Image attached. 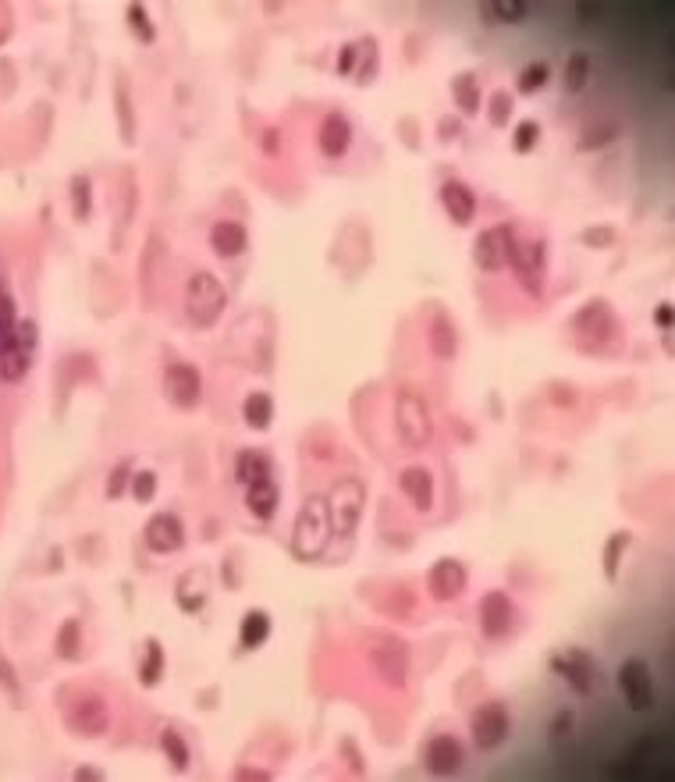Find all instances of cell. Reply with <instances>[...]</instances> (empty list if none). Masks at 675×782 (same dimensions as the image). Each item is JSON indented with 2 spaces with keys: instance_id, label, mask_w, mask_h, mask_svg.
Masks as SVG:
<instances>
[{
  "instance_id": "obj_27",
  "label": "cell",
  "mask_w": 675,
  "mask_h": 782,
  "mask_svg": "<svg viewBox=\"0 0 675 782\" xmlns=\"http://www.w3.org/2000/svg\"><path fill=\"white\" fill-rule=\"evenodd\" d=\"M274 477V459H270L267 452H260V448H242L239 455H235V480H239L242 487L256 484V480H270Z\"/></svg>"
},
{
  "instance_id": "obj_58",
  "label": "cell",
  "mask_w": 675,
  "mask_h": 782,
  "mask_svg": "<svg viewBox=\"0 0 675 782\" xmlns=\"http://www.w3.org/2000/svg\"><path fill=\"white\" fill-rule=\"evenodd\" d=\"M72 779H75V782H104L107 775L100 772V768H93V765H79V768L72 772Z\"/></svg>"
},
{
  "instance_id": "obj_3",
  "label": "cell",
  "mask_w": 675,
  "mask_h": 782,
  "mask_svg": "<svg viewBox=\"0 0 675 782\" xmlns=\"http://www.w3.org/2000/svg\"><path fill=\"white\" fill-rule=\"evenodd\" d=\"M366 662L377 672L388 690H405L409 687V672H413V651L398 633L377 630L366 640Z\"/></svg>"
},
{
  "instance_id": "obj_1",
  "label": "cell",
  "mask_w": 675,
  "mask_h": 782,
  "mask_svg": "<svg viewBox=\"0 0 675 782\" xmlns=\"http://www.w3.org/2000/svg\"><path fill=\"white\" fill-rule=\"evenodd\" d=\"M57 708H61V722L72 736H82V740H96L111 729V704L100 690L93 687H68L57 690Z\"/></svg>"
},
{
  "instance_id": "obj_11",
  "label": "cell",
  "mask_w": 675,
  "mask_h": 782,
  "mask_svg": "<svg viewBox=\"0 0 675 782\" xmlns=\"http://www.w3.org/2000/svg\"><path fill=\"white\" fill-rule=\"evenodd\" d=\"M551 672H555L558 679H565L580 697H590L597 687H601V665H597V658L590 655V651H583V647H565L562 655L551 658Z\"/></svg>"
},
{
  "instance_id": "obj_54",
  "label": "cell",
  "mask_w": 675,
  "mask_h": 782,
  "mask_svg": "<svg viewBox=\"0 0 675 782\" xmlns=\"http://www.w3.org/2000/svg\"><path fill=\"white\" fill-rule=\"evenodd\" d=\"M462 132H466V125H462L455 114H445V118L437 121V139H441V143H452V139H459Z\"/></svg>"
},
{
  "instance_id": "obj_6",
  "label": "cell",
  "mask_w": 675,
  "mask_h": 782,
  "mask_svg": "<svg viewBox=\"0 0 675 782\" xmlns=\"http://www.w3.org/2000/svg\"><path fill=\"white\" fill-rule=\"evenodd\" d=\"M572 338H576V349L580 352H608V342H615L622 331L619 317L608 306V299H590L569 324Z\"/></svg>"
},
{
  "instance_id": "obj_53",
  "label": "cell",
  "mask_w": 675,
  "mask_h": 782,
  "mask_svg": "<svg viewBox=\"0 0 675 782\" xmlns=\"http://www.w3.org/2000/svg\"><path fill=\"white\" fill-rule=\"evenodd\" d=\"M338 751L345 754V765H349V772L356 775V779H363V775H366V765H363V754H359L356 740H342V743H338Z\"/></svg>"
},
{
  "instance_id": "obj_13",
  "label": "cell",
  "mask_w": 675,
  "mask_h": 782,
  "mask_svg": "<svg viewBox=\"0 0 675 782\" xmlns=\"http://www.w3.org/2000/svg\"><path fill=\"white\" fill-rule=\"evenodd\" d=\"M477 615H480V633H484V640H505L512 630H516L519 608L505 591H487L477 605Z\"/></svg>"
},
{
  "instance_id": "obj_10",
  "label": "cell",
  "mask_w": 675,
  "mask_h": 782,
  "mask_svg": "<svg viewBox=\"0 0 675 782\" xmlns=\"http://www.w3.org/2000/svg\"><path fill=\"white\" fill-rule=\"evenodd\" d=\"M469 736L477 751H498L501 743L512 736V711L505 701H484L469 715Z\"/></svg>"
},
{
  "instance_id": "obj_36",
  "label": "cell",
  "mask_w": 675,
  "mask_h": 782,
  "mask_svg": "<svg viewBox=\"0 0 675 782\" xmlns=\"http://www.w3.org/2000/svg\"><path fill=\"white\" fill-rule=\"evenodd\" d=\"M68 203H72V217L79 224H86L93 217V178L89 175H72L68 178Z\"/></svg>"
},
{
  "instance_id": "obj_32",
  "label": "cell",
  "mask_w": 675,
  "mask_h": 782,
  "mask_svg": "<svg viewBox=\"0 0 675 782\" xmlns=\"http://www.w3.org/2000/svg\"><path fill=\"white\" fill-rule=\"evenodd\" d=\"M242 420L256 434L270 431V423H274V399H270L267 391H249L246 399H242Z\"/></svg>"
},
{
  "instance_id": "obj_18",
  "label": "cell",
  "mask_w": 675,
  "mask_h": 782,
  "mask_svg": "<svg viewBox=\"0 0 675 782\" xmlns=\"http://www.w3.org/2000/svg\"><path fill=\"white\" fill-rule=\"evenodd\" d=\"M111 104H114V121H118L121 143L135 146V139H139V111H135V89H132V79H128L125 68L114 72Z\"/></svg>"
},
{
  "instance_id": "obj_50",
  "label": "cell",
  "mask_w": 675,
  "mask_h": 782,
  "mask_svg": "<svg viewBox=\"0 0 675 782\" xmlns=\"http://www.w3.org/2000/svg\"><path fill=\"white\" fill-rule=\"evenodd\" d=\"M548 402L558 409H576L580 406V391H576V384H569V381H551L548 384Z\"/></svg>"
},
{
  "instance_id": "obj_5",
  "label": "cell",
  "mask_w": 675,
  "mask_h": 782,
  "mask_svg": "<svg viewBox=\"0 0 675 782\" xmlns=\"http://www.w3.org/2000/svg\"><path fill=\"white\" fill-rule=\"evenodd\" d=\"M395 431L409 452H423L434 441V413L427 399L413 388L395 391Z\"/></svg>"
},
{
  "instance_id": "obj_46",
  "label": "cell",
  "mask_w": 675,
  "mask_h": 782,
  "mask_svg": "<svg viewBox=\"0 0 675 782\" xmlns=\"http://www.w3.org/2000/svg\"><path fill=\"white\" fill-rule=\"evenodd\" d=\"M548 82H551V64L548 61H530L523 72H519L516 89L523 96H533V93H540V89L548 86Z\"/></svg>"
},
{
  "instance_id": "obj_55",
  "label": "cell",
  "mask_w": 675,
  "mask_h": 782,
  "mask_svg": "<svg viewBox=\"0 0 675 782\" xmlns=\"http://www.w3.org/2000/svg\"><path fill=\"white\" fill-rule=\"evenodd\" d=\"M356 61H359V43H345L338 50V75H356Z\"/></svg>"
},
{
  "instance_id": "obj_37",
  "label": "cell",
  "mask_w": 675,
  "mask_h": 782,
  "mask_svg": "<svg viewBox=\"0 0 675 782\" xmlns=\"http://www.w3.org/2000/svg\"><path fill=\"white\" fill-rule=\"evenodd\" d=\"M160 751H164L167 765L175 768V772H189L192 765V751H189V743H185V736L178 733V729H160Z\"/></svg>"
},
{
  "instance_id": "obj_35",
  "label": "cell",
  "mask_w": 675,
  "mask_h": 782,
  "mask_svg": "<svg viewBox=\"0 0 675 782\" xmlns=\"http://www.w3.org/2000/svg\"><path fill=\"white\" fill-rule=\"evenodd\" d=\"M54 655L61 662H79L82 658V619H64L61 630L54 637Z\"/></svg>"
},
{
  "instance_id": "obj_9",
  "label": "cell",
  "mask_w": 675,
  "mask_h": 782,
  "mask_svg": "<svg viewBox=\"0 0 675 782\" xmlns=\"http://www.w3.org/2000/svg\"><path fill=\"white\" fill-rule=\"evenodd\" d=\"M160 388H164V399L175 409H182V413H192V409L203 402V374H199V367L189 360L164 363Z\"/></svg>"
},
{
  "instance_id": "obj_28",
  "label": "cell",
  "mask_w": 675,
  "mask_h": 782,
  "mask_svg": "<svg viewBox=\"0 0 675 782\" xmlns=\"http://www.w3.org/2000/svg\"><path fill=\"white\" fill-rule=\"evenodd\" d=\"M270 630H274V623H270L267 608H249L239 626V647L242 651H256V647H263L270 640Z\"/></svg>"
},
{
  "instance_id": "obj_2",
  "label": "cell",
  "mask_w": 675,
  "mask_h": 782,
  "mask_svg": "<svg viewBox=\"0 0 675 782\" xmlns=\"http://www.w3.org/2000/svg\"><path fill=\"white\" fill-rule=\"evenodd\" d=\"M331 537L334 530H331V512H327V498L310 495L299 505V516H295L292 555L299 562H317L327 551V544H331Z\"/></svg>"
},
{
  "instance_id": "obj_19",
  "label": "cell",
  "mask_w": 675,
  "mask_h": 782,
  "mask_svg": "<svg viewBox=\"0 0 675 782\" xmlns=\"http://www.w3.org/2000/svg\"><path fill=\"white\" fill-rule=\"evenodd\" d=\"M441 207H445V214L452 217L455 228H469V224L477 221L480 200H477V192H473V185L469 182H462V178H448V182H441Z\"/></svg>"
},
{
  "instance_id": "obj_39",
  "label": "cell",
  "mask_w": 675,
  "mask_h": 782,
  "mask_svg": "<svg viewBox=\"0 0 675 782\" xmlns=\"http://www.w3.org/2000/svg\"><path fill=\"white\" fill-rule=\"evenodd\" d=\"M629 544H633V534H629V530H615V534L604 541L601 562H604V576H608L612 583L619 580V569H622V559H626Z\"/></svg>"
},
{
  "instance_id": "obj_49",
  "label": "cell",
  "mask_w": 675,
  "mask_h": 782,
  "mask_svg": "<svg viewBox=\"0 0 675 782\" xmlns=\"http://www.w3.org/2000/svg\"><path fill=\"white\" fill-rule=\"evenodd\" d=\"M128 495L135 498L139 505H150L157 498V473L153 470H135L132 484H128Z\"/></svg>"
},
{
  "instance_id": "obj_44",
  "label": "cell",
  "mask_w": 675,
  "mask_h": 782,
  "mask_svg": "<svg viewBox=\"0 0 675 782\" xmlns=\"http://www.w3.org/2000/svg\"><path fill=\"white\" fill-rule=\"evenodd\" d=\"M132 473H135L132 459H118V463H114L111 470H107V480H104V498H107V502H118L121 495H128Z\"/></svg>"
},
{
  "instance_id": "obj_51",
  "label": "cell",
  "mask_w": 675,
  "mask_h": 782,
  "mask_svg": "<svg viewBox=\"0 0 675 782\" xmlns=\"http://www.w3.org/2000/svg\"><path fill=\"white\" fill-rule=\"evenodd\" d=\"M615 239H619V232L608 228V224H594V228H583L580 232V242L587 249H612Z\"/></svg>"
},
{
  "instance_id": "obj_29",
  "label": "cell",
  "mask_w": 675,
  "mask_h": 782,
  "mask_svg": "<svg viewBox=\"0 0 675 782\" xmlns=\"http://www.w3.org/2000/svg\"><path fill=\"white\" fill-rule=\"evenodd\" d=\"M121 185H125V189H121L118 232L111 235L114 253L125 246V235H128V228H132V221H135V210H139V189H135V175H132V171H121Z\"/></svg>"
},
{
  "instance_id": "obj_40",
  "label": "cell",
  "mask_w": 675,
  "mask_h": 782,
  "mask_svg": "<svg viewBox=\"0 0 675 782\" xmlns=\"http://www.w3.org/2000/svg\"><path fill=\"white\" fill-rule=\"evenodd\" d=\"M125 22H128V32H132L139 43H146V47L157 43V22H153L150 8H143V4H128Z\"/></svg>"
},
{
  "instance_id": "obj_8",
  "label": "cell",
  "mask_w": 675,
  "mask_h": 782,
  "mask_svg": "<svg viewBox=\"0 0 675 782\" xmlns=\"http://www.w3.org/2000/svg\"><path fill=\"white\" fill-rule=\"evenodd\" d=\"M509 267H512V274H516L519 288H523L526 296L544 299V292H548V242L516 235Z\"/></svg>"
},
{
  "instance_id": "obj_33",
  "label": "cell",
  "mask_w": 675,
  "mask_h": 782,
  "mask_svg": "<svg viewBox=\"0 0 675 782\" xmlns=\"http://www.w3.org/2000/svg\"><path fill=\"white\" fill-rule=\"evenodd\" d=\"M530 15V4L523 0H491V4H480V18L491 25H519Z\"/></svg>"
},
{
  "instance_id": "obj_22",
  "label": "cell",
  "mask_w": 675,
  "mask_h": 782,
  "mask_svg": "<svg viewBox=\"0 0 675 782\" xmlns=\"http://www.w3.org/2000/svg\"><path fill=\"white\" fill-rule=\"evenodd\" d=\"M317 146L327 160H342L352 150V121L342 111H327L317 128Z\"/></svg>"
},
{
  "instance_id": "obj_43",
  "label": "cell",
  "mask_w": 675,
  "mask_h": 782,
  "mask_svg": "<svg viewBox=\"0 0 675 782\" xmlns=\"http://www.w3.org/2000/svg\"><path fill=\"white\" fill-rule=\"evenodd\" d=\"M622 136V125L619 121H601V125H590L583 128V136H580V150L583 153H594V150H604L608 143H615V139Z\"/></svg>"
},
{
  "instance_id": "obj_7",
  "label": "cell",
  "mask_w": 675,
  "mask_h": 782,
  "mask_svg": "<svg viewBox=\"0 0 675 782\" xmlns=\"http://www.w3.org/2000/svg\"><path fill=\"white\" fill-rule=\"evenodd\" d=\"M327 512H331V530L338 537H352L359 527V519L366 512V484L356 473H345L331 484L327 491Z\"/></svg>"
},
{
  "instance_id": "obj_16",
  "label": "cell",
  "mask_w": 675,
  "mask_h": 782,
  "mask_svg": "<svg viewBox=\"0 0 675 782\" xmlns=\"http://www.w3.org/2000/svg\"><path fill=\"white\" fill-rule=\"evenodd\" d=\"M423 765H427V772L437 775V779H448V775L462 772V765H466V747H462L459 736L437 733L423 743Z\"/></svg>"
},
{
  "instance_id": "obj_26",
  "label": "cell",
  "mask_w": 675,
  "mask_h": 782,
  "mask_svg": "<svg viewBox=\"0 0 675 782\" xmlns=\"http://www.w3.org/2000/svg\"><path fill=\"white\" fill-rule=\"evenodd\" d=\"M278 505H281V487H278V480L270 477V480H256V484H249L246 487V509H249V516H256V519H274V512H278Z\"/></svg>"
},
{
  "instance_id": "obj_61",
  "label": "cell",
  "mask_w": 675,
  "mask_h": 782,
  "mask_svg": "<svg viewBox=\"0 0 675 782\" xmlns=\"http://www.w3.org/2000/svg\"><path fill=\"white\" fill-rule=\"evenodd\" d=\"M580 18H594V15H601V8H594V4H580Z\"/></svg>"
},
{
  "instance_id": "obj_41",
  "label": "cell",
  "mask_w": 675,
  "mask_h": 782,
  "mask_svg": "<svg viewBox=\"0 0 675 782\" xmlns=\"http://www.w3.org/2000/svg\"><path fill=\"white\" fill-rule=\"evenodd\" d=\"M590 82V57L583 54V50H576V54H569V61H565V75H562V86L569 96L583 93Z\"/></svg>"
},
{
  "instance_id": "obj_59",
  "label": "cell",
  "mask_w": 675,
  "mask_h": 782,
  "mask_svg": "<svg viewBox=\"0 0 675 782\" xmlns=\"http://www.w3.org/2000/svg\"><path fill=\"white\" fill-rule=\"evenodd\" d=\"M654 324H658L661 331L672 328V303H661L658 310H654Z\"/></svg>"
},
{
  "instance_id": "obj_17",
  "label": "cell",
  "mask_w": 675,
  "mask_h": 782,
  "mask_svg": "<svg viewBox=\"0 0 675 782\" xmlns=\"http://www.w3.org/2000/svg\"><path fill=\"white\" fill-rule=\"evenodd\" d=\"M143 544L153 555H175L185 548V523L178 512H153L143 527Z\"/></svg>"
},
{
  "instance_id": "obj_42",
  "label": "cell",
  "mask_w": 675,
  "mask_h": 782,
  "mask_svg": "<svg viewBox=\"0 0 675 782\" xmlns=\"http://www.w3.org/2000/svg\"><path fill=\"white\" fill-rule=\"evenodd\" d=\"M0 694L8 697L15 708H25V687H22V676H18V665L4 651H0Z\"/></svg>"
},
{
  "instance_id": "obj_25",
  "label": "cell",
  "mask_w": 675,
  "mask_h": 782,
  "mask_svg": "<svg viewBox=\"0 0 675 782\" xmlns=\"http://www.w3.org/2000/svg\"><path fill=\"white\" fill-rule=\"evenodd\" d=\"M160 274H164V242H160V235H150V242L143 249V260H139V285H143L146 303L157 299Z\"/></svg>"
},
{
  "instance_id": "obj_56",
  "label": "cell",
  "mask_w": 675,
  "mask_h": 782,
  "mask_svg": "<svg viewBox=\"0 0 675 782\" xmlns=\"http://www.w3.org/2000/svg\"><path fill=\"white\" fill-rule=\"evenodd\" d=\"M11 36H15V11L11 4H0V47H8Z\"/></svg>"
},
{
  "instance_id": "obj_52",
  "label": "cell",
  "mask_w": 675,
  "mask_h": 782,
  "mask_svg": "<svg viewBox=\"0 0 675 782\" xmlns=\"http://www.w3.org/2000/svg\"><path fill=\"white\" fill-rule=\"evenodd\" d=\"M572 729H576V711L562 708L555 719H551V740H565V736H572Z\"/></svg>"
},
{
  "instance_id": "obj_34",
  "label": "cell",
  "mask_w": 675,
  "mask_h": 782,
  "mask_svg": "<svg viewBox=\"0 0 675 782\" xmlns=\"http://www.w3.org/2000/svg\"><path fill=\"white\" fill-rule=\"evenodd\" d=\"M18 303H15V292H11L8 278L0 274V349H8L15 342V331H18Z\"/></svg>"
},
{
  "instance_id": "obj_23",
  "label": "cell",
  "mask_w": 675,
  "mask_h": 782,
  "mask_svg": "<svg viewBox=\"0 0 675 782\" xmlns=\"http://www.w3.org/2000/svg\"><path fill=\"white\" fill-rule=\"evenodd\" d=\"M207 242H210V249H214L217 260H239V256L249 249V232L242 221L224 217V221H214Z\"/></svg>"
},
{
  "instance_id": "obj_30",
  "label": "cell",
  "mask_w": 675,
  "mask_h": 782,
  "mask_svg": "<svg viewBox=\"0 0 675 782\" xmlns=\"http://www.w3.org/2000/svg\"><path fill=\"white\" fill-rule=\"evenodd\" d=\"M32 360H36V352L25 349V345L18 342V335H15V342H11L8 349H0V381H4V384H18L32 370Z\"/></svg>"
},
{
  "instance_id": "obj_15",
  "label": "cell",
  "mask_w": 675,
  "mask_h": 782,
  "mask_svg": "<svg viewBox=\"0 0 675 782\" xmlns=\"http://www.w3.org/2000/svg\"><path fill=\"white\" fill-rule=\"evenodd\" d=\"M466 587H469V569L462 566L459 559L445 555V559H437L434 566H430L427 594L434 601H441V605H448V601H459L462 594H466Z\"/></svg>"
},
{
  "instance_id": "obj_45",
  "label": "cell",
  "mask_w": 675,
  "mask_h": 782,
  "mask_svg": "<svg viewBox=\"0 0 675 782\" xmlns=\"http://www.w3.org/2000/svg\"><path fill=\"white\" fill-rule=\"evenodd\" d=\"M512 111H516V96L509 89H494L491 100H487V121H491V128H509Z\"/></svg>"
},
{
  "instance_id": "obj_47",
  "label": "cell",
  "mask_w": 675,
  "mask_h": 782,
  "mask_svg": "<svg viewBox=\"0 0 675 782\" xmlns=\"http://www.w3.org/2000/svg\"><path fill=\"white\" fill-rule=\"evenodd\" d=\"M359 57H363V68H356V82H374L377 68H381V50H377V40L374 36H363L359 40Z\"/></svg>"
},
{
  "instance_id": "obj_31",
  "label": "cell",
  "mask_w": 675,
  "mask_h": 782,
  "mask_svg": "<svg viewBox=\"0 0 675 782\" xmlns=\"http://www.w3.org/2000/svg\"><path fill=\"white\" fill-rule=\"evenodd\" d=\"M164 669H167V651L157 637H146L143 644V662H139V687L143 690H153L164 679Z\"/></svg>"
},
{
  "instance_id": "obj_12",
  "label": "cell",
  "mask_w": 675,
  "mask_h": 782,
  "mask_svg": "<svg viewBox=\"0 0 675 782\" xmlns=\"http://www.w3.org/2000/svg\"><path fill=\"white\" fill-rule=\"evenodd\" d=\"M516 228L512 224H491L473 239V264L487 274H501L509 271V256H512V242H516Z\"/></svg>"
},
{
  "instance_id": "obj_24",
  "label": "cell",
  "mask_w": 675,
  "mask_h": 782,
  "mask_svg": "<svg viewBox=\"0 0 675 782\" xmlns=\"http://www.w3.org/2000/svg\"><path fill=\"white\" fill-rule=\"evenodd\" d=\"M210 598V573L207 569H189V573L178 580V591H175V601L185 615H196L203 612Z\"/></svg>"
},
{
  "instance_id": "obj_60",
  "label": "cell",
  "mask_w": 675,
  "mask_h": 782,
  "mask_svg": "<svg viewBox=\"0 0 675 782\" xmlns=\"http://www.w3.org/2000/svg\"><path fill=\"white\" fill-rule=\"evenodd\" d=\"M239 779H260V782H270L274 775L267 768H239Z\"/></svg>"
},
{
  "instance_id": "obj_20",
  "label": "cell",
  "mask_w": 675,
  "mask_h": 782,
  "mask_svg": "<svg viewBox=\"0 0 675 782\" xmlns=\"http://www.w3.org/2000/svg\"><path fill=\"white\" fill-rule=\"evenodd\" d=\"M427 349L437 363H452L459 356V324L452 320V313L437 306L434 317L427 324Z\"/></svg>"
},
{
  "instance_id": "obj_48",
  "label": "cell",
  "mask_w": 675,
  "mask_h": 782,
  "mask_svg": "<svg viewBox=\"0 0 675 782\" xmlns=\"http://www.w3.org/2000/svg\"><path fill=\"white\" fill-rule=\"evenodd\" d=\"M540 136H544L540 121H533V118L519 121V125L512 128V150H516V153H533V150H537V143H540Z\"/></svg>"
},
{
  "instance_id": "obj_4",
  "label": "cell",
  "mask_w": 675,
  "mask_h": 782,
  "mask_svg": "<svg viewBox=\"0 0 675 782\" xmlns=\"http://www.w3.org/2000/svg\"><path fill=\"white\" fill-rule=\"evenodd\" d=\"M224 310H228L224 281L214 271H203V267L192 271L189 281H185V317H189L192 328L210 331L224 317Z\"/></svg>"
},
{
  "instance_id": "obj_38",
  "label": "cell",
  "mask_w": 675,
  "mask_h": 782,
  "mask_svg": "<svg viewBox=\"0 0 675 782\" xmlns=\"http://www.w3.org/2000/svg\"><path fill=\"white\" fill-rule=\"evenodd\" d=\"M452 96H455V107H459L466 118L480 111V82L473 72H459L452 79Z\"/></svg>"
},
{
  "instance_id": "obj_21",
  "label": "cell",
  "mask_w": 675,
  "mask_h": 782,
  "mask_svg": "<svg viewBox=\"0 0 675 782\" xmlns=\"http://www.w3.org/2000/svg\"><path fill=\"white\" fill-rule=\"evenodd\" d=\"M398 491L405 495V502L413 505L416 512H430L434 509V473H430V466H402V473H398Z\"/></svg>"
},
{
  "instance_id": "obj_14",
  "label": "cell",
  "mask_w": 675,
  "mask_h": 782,
  "mask_svg": "<svg viewBox=\"0 0 675 782\" xmlns=\"http://www.w3.org/2000/svg\"><path fill=\"white\" fill-rule=\"evenodd\" d=\"M619 690L626 697V704L633 711H647L654 708V676H651V665L644 658H626L619 665Z\"/></svg>"
},
{
  "instance_id": "obj_57",
  "label": "cell",
  "mask_w": 675,
  "mask_h": 782,
  "mask_svg": "<svg viewBox=\"0 0 675 782\" xmlns=\"http://www.w3.org/2000/svg\"><path fill=\"white\" fill-rule=\"evenodd\" d=\"M260 146H263V153H267V157H281V132H278V128L270 125L267 132L260 136Z\"/></svg>"
}]
</instances>
